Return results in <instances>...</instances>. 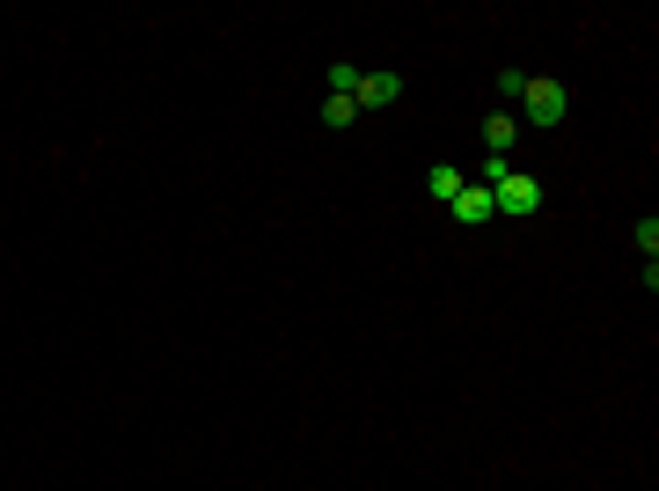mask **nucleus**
I'll return each mask as SVG.
<instances>
[{
    "label": "nucleus",
    "instance_id": "obj_4",
    "mask_svg": "<svg viewBox=\"0 0 659 491\" xmlns=\"http://www.w3.org/2000/svg\"><path fill=\"white\" fill-rule=\"evenodd\" d=\"M447 220L454 228H484V220H499V213H491V192L484 184H462V192L447 198Z\"/></svg>",
    "mask_w": 659,
    "mask_h": 491
},
{
    "label": "nucleus",
    "instance_id": "obj_3",
    "mask_svg": "<svg viewBox=\"0 0 659 491\" xmlns=\"http://www.w3.org/2000/svg\"><path fill=\"white\" fill-rule=\"evenodd\" d=\"M352 104H360V110H388V104H403V73H396V67H374V73H360V88H352Z\"/></svg>",
    "mask_w": 659,
    "mask_h": 491
},
{
    "label": "nucleus",
    "instance_id": "obj_8",
    "mask_svg": "<svg viewBox=\"0 0 659 491\" xmlns=\"http://www.w3.org/2000/svg\"><path fill=\"white\" fill-rule=\"evenodd\" d=\"M352 118H360V104H352V96H323V125H330V132H345Z\"/></svg>",
    "mask_w": 659,
    "mask_h": 491
},
{
    "label": "nucleus",
    "instance_id": "obj_5",
    "mask_svg": "<svg viewBox=\"0 0 659 491\" xmlns=\"http://www.w3.org/2000/svg\"><path fill=\"white\" fill-rule=\"evenodd\" d=\"M630 243H638V257H645V294H652V286H659V220H652V213L630 228Z\"/></svg>",
    "mask_w": 659,
    "mask_h": 491
},
{
    "label": "nucleus",
    "instance_id": "obj_7",
    "mask_svg": "<svg viewBox=\"0 0 659 491\" xmlns=\"http://www.w3.org/2000/svg\"><path fill=\"white\" fill-rule=\"evenodd\" d=\"M462 184H469V176L454 169V161H433V169H425V198H440V206H447V198L462 192Z\"/></svg>",
    "mask_w": 659,
    "mask_h": 491
},
{
    "label": "nucleus",
    "instance_id": "obj_6",
    "mask_svg": "<svg viewBox=\"0 0 659 491\" xmlns=\"http://www.w3.org/2000/svg\"><path fill=\"white\" fill-rule=\"evenodd\" d=\"M513 140H521V118H513V110H491L484 118V155H513Z\"/></svg>",
    "mask_w": 659,
    "mask_h": 491
},
{
    "label": "nucleus",
    "instance_id": "obj_1",
    "mask_svg": "<svg viewBox=\"0 0 659 491\" xmlns=\"http://www.w3.org/2000/svg\"><path fill=\"white\" fill-rule=\"evenodd\" d=\"M513 118H528L535 132H557V125L572 118V96H564V81H550V73H528L521 110H513Z\"/></svg>",
    "mask_w": 659,
    "mask_h": 491
},
{
    "label": "nucleus",
    "instance_id": "obj_2",
    "mask_svg": "<svg viewBox=\"0 0 659 491\" xmlns=\"http://www.w3.org/2000/svg\"><path fill=\"white\" fill-rule=\"evenodd\" d=\"M491 213H505V220H535V213H542V176L513 169L499 192H491Z\"/></svg>",
    "mask_w": 659,
    "mask_h": 491
},
{
    "label": "nucleus",
    "instance_id": "obj_9",
    "mask_svg": "<svg viewBox=\"0 0 659 491\" xmlns=\"http://www.w3.org/2000/svg\"><path fill=\"white\" fill-rule=\"evenodd\" d=\"M521 88H528V73L505 67V73H499V110H521Z\"/></svg>",
    "mask_w": 659,
    "mask_h": 491
},
{
    "label": "nucleus",
    "instance_id": "obj_10",
    "mask_svg": "<svg viewBox=\"0 0 659 491\" xmlns=\"http://www.w3.org/2000/svg\"><path fill=\"white\" fill-rule=\"evenodd\" d=\"M352 88H360V67H345V59H337V67H330V96H352Z\"/></svg>",
    "mask_w": 659,
    "mask_h": 491
}]
</instances>
